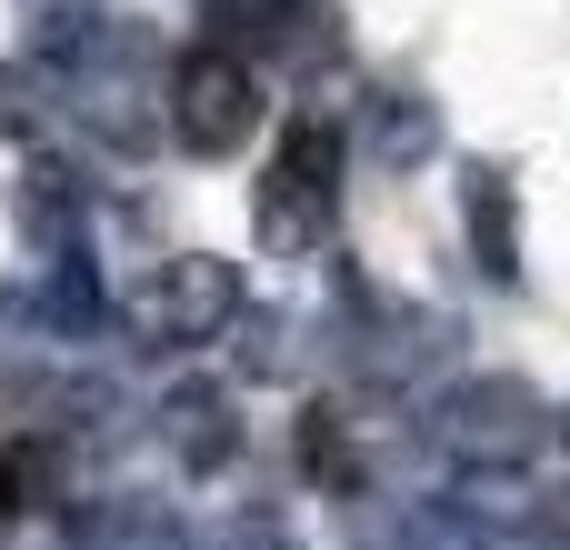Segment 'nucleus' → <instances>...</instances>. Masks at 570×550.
Returning <instances> with one entry per match:
<instances>
[{
    "label": "nucleus",
    "instance_id": "obj_4",
    "mask_svg": "<svg viewBox=\"0 0 570 550\" xmlns=\"http://www.w3.org/2000/svg\"><path fill=\"white\" fill-rule=\"evenodd\" d=\"M441 451H451L461 471H521V461L541 451V401H531V381H511V371L461 381V391L441 401Z\"/></svg>",
    "mask_w": 570,
    "mask_h": 550
},
{
    "label": "nucleus",
    "instance_id": "obj_7",
    "mask_svg": "<svg viewBox=\"0 0 570 550\" xmlns=\"http://www.w3.org/2000/svg\"><path fill=\"white\" fill-rule=\"evenodd\" d=\"M10 210H20V240L30 251H80V170H60V160H30L20 170V190H10Z\"/></svg>",
    "mask_w": 570,
    "mask_h": 550
},
{
    "label": "nucleus",
    "instance_id": "obj_2",
    "mask_svg": "<svg viewBox=\"0 0 570 550\" xmlns=\"http://www.w3.org/2000/svg\"><path fill=\"white\" fill-rule=\"evenodd\" d=\"M160 100H170V140H180L190 160H230V150L261 130V70H250L230 40H200V50H180Z\"/></svg>",
    "mask_w": 570,
    "mask_h": 550
},
{
    "label": "nucleus",
    "instance_id": "obj_13",
    "mask_svg": "<svg viewBox=\"0 0 570 550\" xmlns=\"http://www.w3.org/2000/svg\"><path fill=\"white\" fill-rule=\"evenodd\" d=\"M20 511H30V451H20V441H0V541L20 531Z\"/></svg>",
    "mask_w": 570,
    "mask_h": 550
},
{
    "label": "nucleus",
    "instance_id": "obj_12",
    "mask_svg": "<svg viewBox=\"0 0 570 550\" xmlns=\"http://www.w3.org/2000/svg\"><path fill=\"white\" fill-rule=\"evenodd\" d=\"M190 550H301V531L281 511H230V521H210Z\"/></svg>",
    "mask_w": 570,
    "mask_h": 550
},
{
    "label": "nucleus",
    "instance_id": "obj_5",
    "mask_svg": "<svg viewBox=\"0 0 570 550\" xmlns=\"http://www.w3.org/2000/svg\"><path fill=\"white\" fill-rule=\"evenodd\" d=\"M210 20H220V40L250 60V50H271V60H311V50H331V0H210Z\"/></svg>",
    "mask_w": 570,
    "mask_h": 550
},
{
    "label": "nucleus",
    "instance_id": "obj_11",
    "mask_svg": "<svg viewBox=\"0 0 570 550\" xmlns=\"http://www.w3.org/2000/svg\"><path fill=\"white\" fill-rule=\"evenodd\" d=\"M371 110H381V170H401V160H421V150H431V110H421L411 90H381Z\"/></svg>",
    "mask_w": 570,
    "mask_h": 550
},
{
    "label": "nucleus",
    "instance_id": "obj_1",
    "mask_svg": "<svg viewBox=\"0 0 570 550\" xmlns=\"http://www.w3.org/2000/svg\"><path fill=\"white\" fill-rule=\"evenodd\" d=\"M341 170H351L341 120L301 110V120L281 130L271 170H261V200H250V220H261V251H271V261H311V251H331V240H341Z\"/></svg>",
    "mask_w": 570,
    "mask_h": 550
},
{
    "label": "nucleus",
    "instance_id": "obj_3",
    "mask_svg": "<svg viewBox=\"0 0 570 550\" xmlns=\"http://www.w3.org/2000/svg\"><path fill=\"white\" fill-rule=\"evenodd\" d=\"M120 321H130L150 351H190V341H220V331L240 321V271H230V261H210V251H190V261H160L150 281H130Z\"/></svg>",
    "mask_w": 570,
    "mask_h": 550
},
{
    "label": "nucleus",
    "instance_id": "obj_14",
    "mask_svg": "<svg viewBox=\"0 0 570 550\" xmlns=\"http://www.w3.org/2000/svg\"><path fill=\"white\" fill-rule=\"evenodd\" d=\"M411 541H421V550H491V531H481V521H451V511H421Z\"/></svg>",
    "mask_w": 570,
    "mask_h": 550
},
{
    "label": "nucleus",
    "instance_id": "obj_8",
    "mask_svg": "<svg viewBox=\"0 0 570 550\" xmlns=\"http://www.w3.org/2000/svg\"><path fill=\"white\" fill-rule=\"evenodd\" d=\"M70 550H180V521H170L160 501H100Z\"/></svg>",
    "mask_w": 570,
    "mask_h": 550
},
{
    "label": "nucleus",
    "instance_id": "obj_9",
    "mask_svg": "<svg viewBox=\"0 0 570 550\" xmlns=\"http://www.w3.org/2000/svg\"><path fill=\"white\" fill-rule=\"evenodd\" d=\"M40 331H50V321H40L30 301H10V291H0V411H20V401L40 391V351H50Z\"/></svg>",
    "mask_w": 570,
    "mask_h": 550
},
{
    "label": "nucleus",
    "instance_id": "obj_10",
    "mask_svg": "<svg viewBox=\"0 0 570 550\" xmlns=\"http://www.w3.org/2000/svg\"><path fill=\"white\" fill-rule=\"evenodd\" d=\"M471 230H481V261L511 281L521 251H511V190H501V170H471Z\"/></svg>",
    "mask_w": 570,
    "mask_h": 550
},
{
    "label": "nucleus",
    "instance_id": "obj_6",
    "mask_svg": "<svg viewBox=\"0 0 570 550\" xmlns=\"http://www.w3.org/2000/svg\"><path fill=\"white\" fill-rule=\"evenodd\" d=\"M160 441H170V461L190 471V481H210L230 451H240V421H230V391H210V381H180L170 401H160Z\"/></svg>",
    "mask_w": 570,
    "mask_h": 550
}]
</instances>
